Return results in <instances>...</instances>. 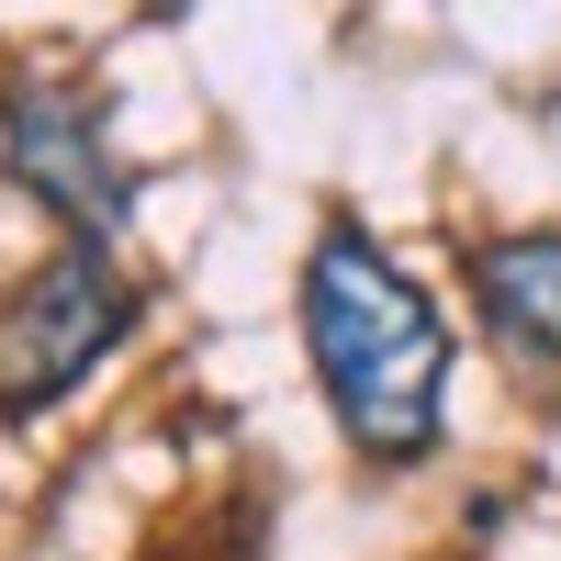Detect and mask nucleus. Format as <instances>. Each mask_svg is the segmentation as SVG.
<instances>
[{
	"mask_svg": "<svg viewBox=\"0 0 561 561\" xmlns=\"http://www.w3.org/2000/svg\"><path fill=\"white\" fill-rule=\"evenodd\" d=\"M304 359L359 460H427L438 449V382H449V325L415 280L370 248V225H325L304 259Z\"/></svg>",
	"mask_w": 561,
	"mask_h": 561,
	"instance_id": "f257e3e1",
	"label": "nucleus"
},
{
	"mask_svg": "<svg viewBox=\"0 0 561 561\" xmlns=\"http://www.w3.org/2000/svg\"><path fill=\"white\" fill-rule=\"evenodd\" d=\"M472 304L494 325V348L561 393V237H483L472 248Z\"/></svg>",
	"mask_w": 561,
	"mask_h": 561,
	"instance_id": "20e7f679",
	"label": "nucleus"
},
{
	"mask_svg": "<svg viewBox=\"0 0 561 561\" xmlns=\"http://www.w3.org/2000/svg\"><path fill=\"white\" fill-rule=\"evenodd\" d=\"M0 147H12V180L45 214H68V248H113L124 237L135 180H124V158H113V135H102L90 102H68V90H12Z\"/></svg>",
	"mask_w": 561,
	"mask_h": 561,
	"instance_id": "7ed1b4c3",
	"label": "nucleus"
},
{
	"mask_svg": "<svg viewBox=\"0 0 561 561\" xmlns=\"http://www.w3.org/2000/svg\"><path fill=\"white\" fill-rule=\"evenodd\" d=\"M135 325V280L113 270V248H57L12 304H0V415L34 427L68 382L102 370V348Z\"/></svg>",
	"mask_w": 561,
	"mask_h": 561,
	"instance_id": "f03ea898",
	"label": "nucleus"
}]
</instances>
